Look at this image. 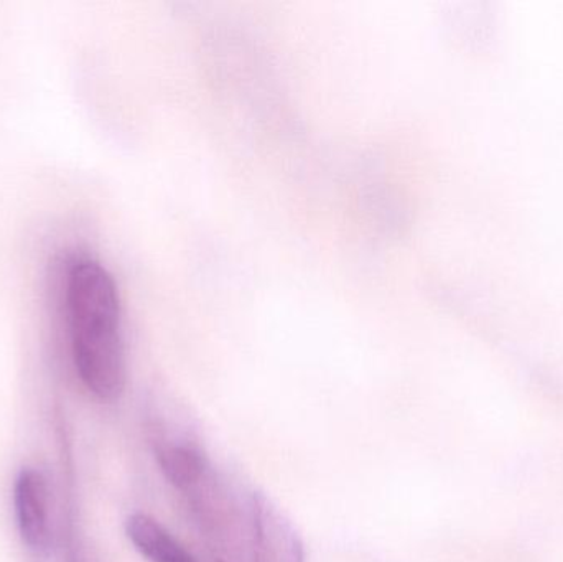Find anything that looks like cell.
<instances>
[{
	"label": "cell",
	"mask_w": 563,
	"mask_h": 562,
	"mask_svg": "<svg viewBox=\"0 0 563 562\" xmlns=\"http://www.w3.org/2000/svg\"><path fill=\"white\" fill-rule=\"evenodd\" d=\"M254 562H305L303 543L266 495L253 497Z\"/></svg>",
	"instance_id": "obj_3"
},
{
	"label": "cell",
	"mask_w": 563,
	"mask_h": 562,
	"mask_svg": "<svg viewBox=\"0 0 563 562\" xmlns=\"http://www.w3.org/2000/svg\"><path fill=\"white\" fill-rule=\"evenodd\" d=\"M125 535L135 550L151 562H198L154 518L134 514L125 521Z\"/></svg>",
	"instance_id": "obj_5"
},
{
	"label": "cell",
	"mask_w": 563,
	"mask_h": 562,
	"mask_svg": "<svg viewBox=\"0 0 563 562\" xmlns=\"http://www.w3.org/2000/svg\"><path fill=\"white\" fill-rule=\"evenodd\" d=\"M152 449L158 467L178 491H191L205 478L207 458L188 436L168 434L161 426H152Z\"/></svg>",
	"instance_id": "obj_4"
},
{
	"label": "cell",
	"mask_w": 563,
	"mask_h": 562,
	"mask_svg": "<svg viewBox=\"0 0 563 562\" xmlns=\"http://www.w3.org/2000/svg\"><path fill=\"white\" fill-rule=\"evenodd\" d=\"M65 309L76 373L89 393L112 403L125 386L121 302L109 271L79 257L66 271Z\"/></svg>",
	"instance_id": "obj_1"
},
{
	"label": "cell",
	"mask_w": 563,
	"mask_h": 562,
	"mask_svg": "<svg viewBox=\"0 0 563 562\" xmlns=\"http://www.w3.org/2000/svg\"><path fill=\"white\" fill-rule=\"evenodd\" d=\"M13 511L23 547L38 558L53 548L48 481L40 469L23 467L13 484Z\"/></svg>",
	"instance_id": "obj_2"
}]
</instances>
